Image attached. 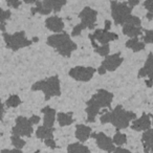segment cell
Returning a JSON list of instances; mask_svg holds the SVG:
<instances>
[{
    "label": "cell",
    "instance_id": "2",
    "mask_svg": "<svg viewBox=\"0 0 153 153\" xmlns=\"http://www.w3.org/2000/svg\"><path fill=\"white\" fill-rule=\"evenodd\" d=\"M113 94L105 89L98 90L96 94L86 102V113H87V122L94 123L96 121V117L100 112L101 108L110 107L112 103Z\"/></svg>",
    "mask_w": 153,
    "mask_h": 153
},
{
    "label": "cell",
    "instance_id": "39",
    "mask_svg": "<svg viewBox=\"0 0 153 153\" xmlns=\"http://www.w3.org/2000/svg\"><path fill=\"white\" fill-rule=\"evenodd\" d=\"M110 26H111V21L106 20V21H105V28H104V30H110Z\"/></svg>",
    "mask_w": 153,
    "mask_h": 153
},
{
    "label": "cell",
    "instance_id": "25",
    "mask_svg": "<svg viewBox=\"0 0 153 153\" xmlns=\"http://www.w3.org/2000/svg\"><path fill=\"white\" fill-rule=\"evenodd\" d=\"M67 153H90V150L83 144L74 143L67 147Z\"/></svg>",
    "mask_w": 153,
    "mask_h": 153
},
{
    "label": "cell",
    "instance_id": "10",
    "mask_svg": "<svg viewBox=\"0 0 153 153\" xmlns=\"http://www.w3.org/2000/svg\"><path fill=\"white\" fill-rule=\"evenodd\" d=\"M34 132V128L28 119L24 117H18L16 119V124L12 129L13 135L16 136H27L30 137Z\"/></svg>",
    "mask_w": 153,
    "mask_h": 153
},
{
    "label": "cell",
    "instance_id": "31",
    "mask_svg": "<svg viewBox=\"0 0 153 153\" xmlns=\"http://www.w3.org/2000/svg\"><path fill=\"white\" fill-rule=\"evenodd\" d=\"M144 7L148 11V13L153 14V0H145Z\"/></svg>",
    "mask_w": 153,
    "mask_h": 153
},
{
    "label": "cell",
    "instance_id": "15",
    "mask_svg": "<svg viewBox=\"0 0 153 153\" xmlns=\"http://www.w3.org/2000/svg\"><path fill=\"white\" fill-rule=\"evenodd\" d=\"M45 26L53 33H62L64 30V22L58 16H51L45 20Z\"/></svg>",
    "mask_w": 153,
    "mask_h": 153
},
{
    "label": "cell",
    "instance_id": "22",
    "mask_svg": "<svg viewBox=\"0 0 153 153\" xmlns=\"http://www.w3.org/2000/svg\"><path fill=\"white\" fill-rule=\"evenodd\" d=\"M36 136L40 140H47V138H53V128L44 127V126H40L38 127L36 131Z\"/></svg>",
    "mask_w": 153,
    "mask_h": 153
},
{
    "label": "cell",
    "instance_id": "13",
    "mask_svg": "<svg viewBox=\"0 0 153 153\" xmlns=\"http://www.w3.org/2000/svg\"><path fill=\"white\" fill-rule=\"evenodd\" d=\"M91 36L96 41H99L101 45H107L109 44V42L117 40L119 38V36L115 33L109 32L106 30H96L94 34H91Z\"/></svg>",
    "mask_w": 153,
    "mask_h": 153
},
{
    "label": "cell",
    "instance_id": "35",
    "mask_svg": "<svg viewBox=\"0 0 153 153\" xmlns=\"http://www.w3.org/2000/svg\"><path fill=\"white\" fill-rule=\"evenodd\" d=\"M113 153H132V152L128 150V149L122 148V147H117V148H114Z\"/></svg>",
    "mask_w": 153,
    "mask_h": 153
},
{
    "label": "cell",
    "instance_id": "26",
    "mask_svg": "<svg viewBox=\"0 0 153 153\" xmlns=\"http://www.w3.org/2000/svg\"><path fill=\"white\" fill-rule=\"evenodd\" d=\"M21 104V100H20V98L18 96H16V94H14V96H11L9 99L7 100V102H5V106L9 107V108H15V107L19 106V105Z\"/></svg>",
    "mask_w": 153,
    "mask_h": 153
},
{
    "label": "cell",
    "instance_id": "5",
    "mask_svg": "<svg viewBox=\"0 0 153 153\" xmlns=\"http://www.w3.org/2000/svg\"><path fill=\"white\" fill-rule=\"evenodd\" d=\"M97 16H98V12L97 11L92 10L89 7H84L81 11V13L79 14V18L81 19V23L78 24L76 26H74V30H72L71 36L72 37L80 36L82 30H84L85 28L94 30V26H96Z\"/></svg>",
    "mask_w": 153,
    "mask_h": 153
},
{
    "label": "cell",
    "instance_id": "12",
    "mask_svg": "<svg viewBox=\"0 0 153 153\" xmlns=\"http://www.w3.org/2000/svg\"><path fill=\"white\" fill-rule=\"evenodd\" d=\"M92 137L96 140L97 142V145H98V147L100 149H102V150L106 151V152L108 153H111L113 152V150H114V144L112 143V140H111L109 136H107L105 133H103V132H99V133H91Z\"/></svg>",
    "mask_w": 153,
    "mask_h": 153
},
{
    "label": "cell",
    "instance_id": "20",
    "mask_svg": "<svg viewBox=\"0 0 153 153\" xmlns=\"http://www.w3.org/2000/svg\"><path fill=\"white\" fill-rule=\"evenodd\" d=\"M89 39H90V41H91V45H92V47L94 48V51H96V53H98L99 55L102 56V57H107V56H108L109 51H110L109 44H107V45H98L97 41L92 38L91 34L89 35Z\"/></svg>",
    "mask_w": 153,
    "mask_h": 153
},
{
    "label": "cell",
    "instance_id": "18",
    "mask_svg": "<svg viewBox=\"0 0 153 153\" xmlns=\"http://www.w3.org/2000/svg\"><path fill=\"white\" fill-rule=\"evenodd\" d=\"M41 111L44 114V117H43V126L44 127L53 128L56 120V110L51 108V107H44Z\"/></svg>",
    "mask_w": 153,
    "mask_h": 153
},
{
    "label": "cell",
    "instance_id": "27",
    "mask_svg": "<svg viewBox=\"0 0 153 153\" xmlns=\"http://www.w3.org/2000/svg\"><path fill=\"white\" fill-rule=\"evenodd\" d=\"M112 143L115 145H117L119 147H121L122 145H124V144L127 143V136H126V134H124V133L117 132V133L114 134V136H113Z\"/></svg>",
    "mask_w": 153,
    "mask_h": 153
},
{
    "label": "cell",
    "instance_id": "33",
    "mask_svg": "<svg viewBox=\"0 0 153 153\" xmlns=\"http://www.w3.org/2000/svg\"><path fill=\"white\" fill-rule=\"evenodd\" d=\"M44 143L47 147H49V148H51V149H55L56 147H57V145H56V142L53 140V138H47V140H44Z\"/></svg>",
    "mask_w": 153,
    "mask_h": 153
},
{
    "label": "cell",
    "instance_id": "28",
    "mask_svg": "<svg viewBox=\"0 0 153 153\" xmlns=\"http://www.w3.org/2000/svg\"><path fill=\"white\" fill-rule=\"evenodd\" d=\"M11 140H12V144H13V146L15 147V149H19V150H21V149L25 146V140H22L20 136L12 135Z\"/></svg>",
    "mask_w": 153,
    "mask_h": 153
},
{
    "label": "cell",
    "instance_id": "38",
    "mask_svg": "<svg viewBox=\"0 0 153 153\" xmlns=\"http://www.w3.org/2000/svg\"><path fill=\"white\" fill-rule=\"evenodd\" d=\"M3 115H4V106H3L2 102L0 100V121L3 119Z\"/></svg>",
    "mask_w": 153,
    "mask_h": 153
},
{
    "label": "cell",
    "instance_id": "43",
    "mask_svg": "<svg viewBox=\"0 0 153 153\" xmlns=\"http://www.w3.org/2000/svg\"><path fill=\"white\" fill-rule=\"evenodd\" d=\"M145 153H150V152H145Z\"/></svg>",
    "mask_w": 153,
    "mask_h": 153
},
{
    "label": "cell",
    "instance_id": "17",
    "mask_svg": "<svg viewBox=\"0 0 153 153\" xmlns=\"http://www.w3.org/2000/svg\"><path fill=\"white\" fill-rule=\"evenodd\" d=\"M91 135V128L83 124H79L76 127V137L81 143H84Z\"/></svg>",
    "mask_w": 153,
    "mask_h": 153
},
{
    "label": "cell",
    "instance_id": "36",
    "mask_svg": "<svg viewBox=\"0 0 153 153\" xmlns=\"http://www.w3.org/2000/svg\"><path fill=\"white\" fill-rule=\"evenodd\" d=\"M0 153H22V151L19 150V149H12V150H10V149H4V150H2Z\"/></svg>",
    "mask_w": 153,
    "mask_h": 153
},
{
    "label": "cell",
    "instance_id": "6",
    "mask_svg": "<svg viewBox=\"0 0 153 153\" xmlns=\"http://www.w3.org/2000/svg\"><path fill=\"white\" fill-rule=\"evenodd\" d=\"M110 7L111 15L115 25H123L131 16L132 9L127 2H117L115 0H112L110 2Z\"/></svg>",
    "mask_w": 153,
    "mask_h": 153
},
{
    "label": "cell",
    "instance_id": "16",
    "mask_svg": "<svg viewBox=\"0 0 153 153\" xmlns=\"http://www.w3.org/2000/svg\"><path fill=\"white\" fill-rule=\"evenodd\" d=\"M145 76H149V80L152 81L153 78V55L149 53L148 59H147L145 65L138 71V78H145Z\"/></svg>",
    "mask_w": 153,
    "mask_h": 153
},
{
    "label": "cell",
    "instance_id": "40",
    "mask_svg": "<svg viewBox=\"0 0 153 153\" xmlns=\"http://www.w3.org/2000/svg\"><path fill=\"white\" fill-rule=\"evenodd\" d=\"M23 1L25 3H27V4H33V3L38 2V1H40V0H23Z\"/></svg>",
    "mask_w": 153,
    "mask_h": 153
},
{
    "label": "cell",
    "instance_id": "44",
    "mask_svg": "<svg viewBox=\"0 0 153 153\" xmlns=\"http://www.w3.org/2000/svg\"><path fill=\"white\" fill-rule=\"evenodd\" d=\"M0 136H1V133H0Z\"/></svg>",
    "mask_w": 153,
    "mask_h": 153
},
{
    "label": "cell",
    "instance_id": "29",
    "mask_svg": "<svg viewBox=\"0 0 153 153\" xmlns=\"http://www.w3.org/2000/svg\"><path fill=\"white\" fill-rule=\"evenodd\" d=\"M11 11H4L0 7V24L5 23V21L11 17Z\"/></svg>",
    "mask_w": 153,
    "mask_h": 153
},
{
    "label": "cell",
    "instance_id": "4",
    "mask_svg": "<svg viewBox=\"0 0 153 153\" xmlns=\"http://www.w3.org/2000/svg\"><path fill=\"white\" fill-rule=\"evenodd\" d=\"M33 91H42L45 96V100L48 101L53 97L61 96V87H60V80L58 76H53L46 80L38 81L33 84Z\"/></svg>",
    "mask_w": 153,
    "mask_h": 153
},
{
    "label": "cell",
    "instance_id": "23",
    "mask_svg": "<svg viewBox=\"0 0 153 153\" xmlns=\"http://www.w3.org/2000/svg\"><path fill=\"white\" fill-rule=\"evenodd\" d=\"M57 121L61 127H65V126H69L74 123V119H72V113H65V112H60L57 115Z\"/></svg>",
    "mask_w": 153,
    "mask_h": 153
},
{
    "label": "cell",
    "instance_id": "1",
    "mask_svg": "<svg viewBox=\"0 0 153 153\" xmlns=\"http://www.w3.org/2000/svg\"><path fill=\"white\" fill-rule=\"evenodd\" d=\"M136 119V114L131 111H127L123 108V106H117L113 110L109 112L103 113L100 117V121L102 124L111 123L117 130L125 129L129 126L130 121H133Z\"/></svg>",
    "mask_w": 153,
    "mask_h": 153
},
{
    "label": "cell",
    "instance_id": "32",
    "mask_svg": "<svg viewBox=\"0 0 153 153\" xmlns=\"http://www.w3.org/2000/svg\"><path fill=\"white\" fill-rule=\"evenodd\" d=\"M7 3L9 7H14V9H18L21 4V1L20 0H7Z\"/></svg>",
    "mask_w": 153,
    "mask_h": 153
},
{
    "label": "cell",
    "instance_id": "24",
    "mask_svg": "<svg viewBox=\"0 0 153 153\" xmlns=\"http://www.w3.org/2000/svg\"><path fill=\"white\" fill-rule=\"evenodd\" d=\"M145 46H146V44H145L144 42H142V41L138 40V38H131L130 40H128L127 42H126V47H128V48L132 49L133 51H143V49L145 48Z\"/></svg>",
    "mask_w": 153,
    "mask_h": 153
},
{
    "label": "cell",
    "instance_id": "3",
    "mask_svg": "<svg viewBox=\"0 0 153 153\" xmlns=\"http://www.w3.org/2000/svg\"><path fill=\"white\" fill-rule=\"evenodd\" d=\"M47 45L55 48L60 55L66 58H69L71 53L76 49V44L65 32L49 36L47 38Z\"/></svg>",
    "mask_w": 153,
    "mask_h": 153
},
{
    "label": "cell",
    "instance_id": "7",
    "mask_svg": "<svg viewBox=\"0 0 153 153\" xmlns=\"http://www.w3.org/2000/svg\"><path fill=\"white\" fill-rule=\"evenodd\" d=\"M67 0H40L36 2V7L32 9V15L41 14V15H49L51 12L61 11V9L66 4Z\"/></svg>",
    "mask_w": 153,
    "mask_h": 153
},
{
    "label": "cell",
    "instance_id": "41",
    "mask_svg": "<svg viewBox=\"0 0 153 153\" xmlns=\"http://www.w3.org/2000/svg\"><path fill=\"white\" fill-rule=\"evenodd\" d=\"M146 17L148 18V19H149V20H150V21H151V20L153 19V14H151V13H147Z\"/></svg>",
    "mask_w": 153,
    "mask_h": 153
},
{
    "label": "cell",
    "instance_id": "19",
    "mask_svg": "<svg viewBox=\"0 0 153 153\" xmlns=\"http://www.w3.org/2000/svg\"><path fill=\"white\" fill-rule=\"evenodd\" d=\"M142 26L134 25V24L128 23L126 22L125 24H123V33L124 35L130 37V38H137L140 34H142Z\"/></svg>",
    "mask_w": 153,
    "mask_h": 153
},
{
    "label": "cell",
    "instance_id": "9",
    "mask_svg": "<svg viewBox=\"0 0 153 153\" xmlns=\"http://www.w3.org/2000/svg\"><path fill=\"white\" fill-rule=\"evenodd\" d=\"M123 61L124 58L122 57V55L120 53H113L111 56H107L104 61H103V63L101 64L100 68H99V74H105L106 71H114V70H117L121 66Z\"/></svg>",
    "mask_w": 153,
    "mask_h": 153
},
{
    "label": "cell",
    "instance_id": "30",
    "mask_svg": "<svg viewBox=\"0 0 153 153\" xmlns=\"http://www.w3.org/2000/svg\"><path fill=\"white\" fill-rule=\"evenodd\" d=\"M153 42V30H145V36H144V43H152Z\"/></svg>",
    "mask_w": 153,
    "mask_h": 153
},
{
    "label": "cell",
    "instance_id": "11",
    "mask_svg": "<svg viewBox=\"0 0 153 153\" xmlns=\"http://www.w3.org/2000/svg\"><path fill=\"white\" fill-rule=\"evenodd\" d=\"M94 72H96V68L94 67H85V66H76V67L71 68L68 72L69 76H71L72 79L76 81L80 82H88L92 79Z\"/></svg>",
    "mask_w": 153,
    "mask_h": 153
},
{
    "label": "cell",
    "instance_id": "37",
    "mask_svg": "<svg viewBox=\"0 0 153 153\" xmlns=\"http://www.w3.org/2000/svg\"><path fill=\"white\" fill-rule=\"evenodd\" d=\"M127 3L131 9H133L135 5H137L138 3H140V0H128Z\"/></svg>",
    "mask_w": 153,
    "mask_h": 153
},
{
    "label": "cell",
    "instance_id": "8",
    "mask_svg": "<svg viewBox=\"0 0 153 153\" xmlns=\"http://www.w3.org/2000/svg\"><path fill=\"white\" fill-rule=\"evenodd\" d=\"M3 39H4L7 48H11L14 51L23 48V47L30 46L34 42V41L28 40L26 38L24 32H17L13 35H10L7 32H4L3 33Z\"/></svg>",
    "mask_w": 153,
    "mask_h": 153
},
{
    "label": "cell",
    "instance_id": "34",
    "mask_svg": "<svg viewBox=\"0 0 153 153\" xmlns=\"http://www.w3.org/2000/svg\"><path fill=\"white\" fill-rule=\"evenodd\" d=\"M28 121L30 122L32 125H37V124L40 122V117H38V115H32V117L28 119Z\"/></svg>",
    "mask_w": 153,
    "mask_h": 153
},
{
    "label": "cell",
    "instance_id": "42",
    "mask_svg": "<svg viewBox=\"0 0 153 153\" xmlns=\"http://www.w3.org/2000/svg\"><path fill=\"white\" fill-rule=\"evenodd\" d=\"M146 83H147V86H148V87H152V81H151V80H148V81H146Z\"/></svg>",
    "mask_w": 153,
    "mask_h": 153
},
{
    "label": "cell",
    "instance_id": "14",
    "mask_svg": "<svg viewBox=\"0 0 153 153\" xmlns=\"http://www.w3.org/2000/svg\"><path fill=\"white\" fill-rule=\"evenodd\" d=\"M131 129L135 131H146L151 129V114H143L140 119L133 120Z\"/></svg>",
    "mask_w": 153,
    "mask_h": 153
},
{
    "label": "cell",
    "instance_id": "21",
    "mask_svg": "<svg viewBox=\"0 0 153 153\" xmlns=\"http://www.w3.org/2000/svg\"><path fill=\"white\" fill-rule=\"evenodd\" d=\"M152 129H148L144 131L142 136V143L144 146L145 152H150L152 149Z\"/></svg>",
    "mask_w": 153,
    "mask_h": 153
}]
</instances>
